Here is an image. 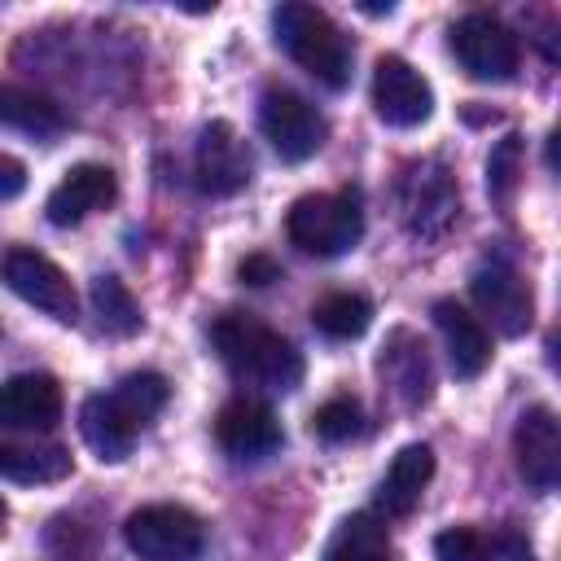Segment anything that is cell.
Listing matches in <instances>:
<instances>
[{"instance_id": "7c38bea8", "label": "cell", "mask_w": 561, "mask_h": 561, "mask_svg": "<svg viewBox=\"0 0 561 561\" xmlns=\"http://www.w3.org/2000/svg\"><path fill=\"white\" fill-rule=\"evenodd\" d=\"M373 110L390 127H421L434 110V92L416 66H408L403 57L390 53L373 70Z\"/></svg>"}, {"instance_id": "1f68e13d", "label": "cell", "mask_w": 561, "mask_h": 561, "mask_svg": "<svg viewBox=\"0 0 561 561\" xmlns=\"http://www.w3.org/2000/svg\"><path fill=\"white\" fill-rule=\"evenodd\" d=\"M548 364L561 373V333H552V337H548Z\"/></svg>"}, {"instance_id": "e0dca14e", "label": "cell", "mask_w": 561, "mask_h": 561, "mask_svg": "<svg viewBox=\"0 0 561 561\" xmlns=\"http://www.w3.org/2000/svg\"><path fill=\"white\" fill-rule=\"evenodd\" d=\"M434 324L447 342V359H451V373L456 377H478L486 364H491V333L482 324V316L465 311L456 298H438L434 302Z\"/></svg>"}, {"instance_id": "4fadbf2b", "label": "cell", "mask_w": 561, "mask_h": 561, "mask_svg": "<svg viewBox=\"0 0 561 561\" xmlns=\"http://www.w3.org/2000/svg\"><path fill=\"white\" fill-rule=\"evenodd\" d=\"M215 443L232 460H263L285 443V434H280L276 412L263 399H232L215 416Z\"/></svg>"}, {"instance_id": "9a60e30c", "label": "cell", "mask_w": 561, "mask_h": 561, "mask_svg": "<svg viewBox=\"0 0 561 561\" xmlns=\"http://www.w3.org/2000/svg\"><path fill=\"white\" fill-rule=\"evenodd\" d=\"M110 202H114V171L101 167V162H79L57 180V188L44 202V210H48V224L75 228V224H83L92 210H101Z\"/></svg>"}, {"instance_id": "cb8c5ba5", "label": "cell", "mask_w": 561, "mask_h": 561, "mask_svg": "<svg viewBox=\"0 0 561 561\" xmlns=\"http://www.w3.org/2000/svg\"><path fill=\"white\" fill-rule=\"evenodd\" d=\"M92 311L101 320L105 333H118V337H131L140 333L145 316H140V302L131 298V289L118 280V276H96L92 280Z\"/></svg>"}, {"instance_id": "4316f807", "label": "cell", "mask_w": 561, "mask_h": 561, "mask_svg": "<svg viewBox=\"0 0 561 561\" xmlns=\"http://www.w3.org/2000/svg\"><path fill=\"white\" fill-rule=\"evenodd\" d=\"M434 557L438 561H495V548L482 530L473 526H447L438 539H434Z\"/></svg>"}, {"instance_id": "5b68a950", "label": "cell", "mask_w": 561, "mask_h": 561, "mask_svg": "<svg viewBox=\"0 0 561 561\" xmlns=\"http://www.w3.org/2000/svg\"><path fill=\"white\" fill-rule=\"evenodd\" d=\"M456 210H460V193H456L451 171L438 158H421V162L403 167V175H399V219L412 237H421V241L443 237L447 224L456 219Z\"/></svg>"}, {"instance_id": "484cf974", "label": "cell", "mask_w": 561, "mask_h": 561, "mask_svg": "<svg viewBox=\"0 0 561 561\" xmlns=\"http://www.w3.org/2000/svg\"><path fill=\"white\" fill-rule=\"evenodd\" d=\"M359 421H364V412L355 399H329L311 412V434L320 443H346L359 434Z\"/></svg>"}, {"instance_id": "d4e9b609", "label": "cell", "mask_w": 561, "mask_h": 561, "mask_svg": "<svg viewBox=\"0 0 561 561\" xmlns=\"http://www.w3.org/2000/svg\"><path fill=\"white\" fill-rule=\"evenodd\" d=\"M167 394H171L167 377H162V373H149V368L127 373V377L114 386V399H118V403H123L140 425H149V421L167 408Z\"/></svg>"}, {"instance_id": "d6986e66", "label": "cell", "mask_w": 561, "mask_h": 561, "mask_svg": "<svg viewBox=\"0 0 561 561\" xmlns=\"http://www.w3.org/2000/svg\"><path fill=\"white\" fill-rule=\"evenodd\" d=\"M430 478H434V451H430L425 443L399 447L394 460H390V469H386L381 482H377V513H386V517H408V513L421 504Z\"/></svg>"}, {"instance_id": "603a6c76", "label": "cell", "mask_w": 561, "mask_h": 561, "mask_svg": "<svg viewBox=\"0 0 561 561\" xmlns=\"http://www.w3.org/2000/svg\"><path fill=\"white\" fill-rule=\"evenodd\" d=\"M0 473L9 482H61L70 473V451L66 447H13L4 443L0 447Z\"/></svg>"}, {"instance_id": "ffe728a7", "label": "cell", "mask_w": 561, "mask_h": 561, "mask_svg": "<svg viewBox=\"0 0 561 561\" xmlns=\"http://www.w3.org/2000/svg\"><path fill=\"white\" fill-rule=\"evenodd\" d=\"M0 118L13 131H26V136H57L66 127V114H61L57 101H48L39 92H26L18 83H4L0 88Z\"/></svg>"}, {"instance_id": "6da1fadb", "label": "cell", "mask_w": 561, "mask_h": 561, "mask_svg": "<svg viewBox=\"0 0 561 561\" xmlns=\"http://www.w3.org/2000/svg\"><path fill=\"white\" fill-rule=\"evenodd\" d=\"M210 342L224 359V368L241 381V386H259V390H294L302 381V355L289 337H280L276 329L259 324L245 311H224L210 324Z\"/></svg>"}, {"instance_id": "f546056e", "label": "cell", "mask_w": 561, "mask_h": 561, "mask_svg": "<svg viewBox=\"0 0 561 561\" xmlns=\"http://www.w3.org/2000/svg\"><path fill=\"white\" fill-rule=\"evenodd\" d=\"M22 180H26L22 162H18L13 153H4V158H0V197H4V202H13V197L22 193Z\"/></svg>"}, {"instance_id": "4dcf8cb0", "label": "cell", "mask_w": 561, "mask_h": 561, "mask_svg": "<svg viewBox=\"0 0 561 561\" xmlns=\"http://www.w3.org/2000/svg\"><path fill=\"white\" fill-rule=\"evenodd\" d=\"M543 158H548V167L561 175V131H552V136H548V145H543Z\"/></svg>"}, {"instance_id": "5bb4252c", "label": "cell", "mask_w": 561, "mask_h": 561, "mask_svg": "<svg viewBox=\"0 0 561 561\" xmlns=\"http://www.w3.org/2000/svg\"><path fill=\"white\" fill-rule=\"evenodd\" d=\"M377 368H381L390 394H394L408 412H416L421 403H430V394H434V368H430V351H425V342H421L416 333L394 329V333L386 337V346H381Z\"/></svg>"}, {"instance_id": "8fae6325", "label": "cell", "mask_w": 561, "mask_h": 561, "mask_svg": "<svg viewBox=\"0 0 561 561\" xmlns=\"http://www.w3.org/2000/svg\"><path fill=\"white\" fill-rule=\"evenodd\" d=\"M469 294H473L478 311L495 324V333L522 337V333L530 329V311H535L530 285L522 280V272H517L513 263H504V259L482 263V267L469 276Z\"/></svg>"}, {"instance_id": "52a82bcc", "label": "cell", "mask_w": 561, "mask_h": 561, "mask_svg": "<svg viewBox=\"0 0 561 561\" xmlns=\"http://www.w3.org/2000/svg\"><path fill=\"white\" fill-rule=\"evenodd\" d=\"M259 127L263 136L272 140V149L285 158V162H307L320 145H324V118L320 110L289 92V88H267L263 101H259Z\"/></svg>"}, {"instance_id": "3957f363", "label": "cell", "mask_w": 561, "mask_h": 561, "mask_svg": "<svg viewBox=\"0 0 561 561\" xmlns=\"http://www.w3.org/2000/svg\"><path fill=\"white\" fill-rule=\"evenodd\" d=\"M285 232L302 254L333 259L346 254L364 237V202L359 188H337V193H307L289 206Z\"/></svg>"}, {"instance_id": "7a4b0ae2", "label": "cell", "mask_w": 561, "mask_h": 561, "mask_svg": "<svg viewBox=\"0 0 561 561\" xmlns=\"http://www.w3.org/2000/svg\"><path fill=\"white\" fill-rule=\"evenodd\" d=\"M272 31H276V44L324 88H346L351 79V44L346 35L333 26V18L316 4H302V0H285L276 13H272Z\"/></svg>"}, {"instance_id": "2e32d148", "label": "cell", "mask_w": 561, "mask_h": 561, "mask_svg": "<svg viewBox=\"0 0 561 561\" xmlns=\"http://www.w3.org/2000/svg\"><path fill=\"white\" fill-rule=\"evenodd\" d=\"M0 421L9 430H53L61 421V386L48 373H18L0 390Z\"/></svg>"}, {"instance_id": "f1b7e54d", "label": "cell", "mask_w": 561, "mask_h": 561, "mask_svg": "<svg viewBox=\"0 0 561 561\" xmlns=\"http://www.w3.org/2000/svg\"><path fill=\"white\" fill-rule=\"evenodd\" d=\"M237 276H241V285H254V289H263V285L280 280L285 272H280V263H276L272 254H245V259H241V267H237Z\"/></svg>"}, {"instance_id": "83f0119b", "label": "cell", "mask_w": 561, "mask_h": 561, "mask_svg": "<svg viewBox=\"0 0 561 561\" xmlns=\"http://www.w3.org/2000/svg\"><path fill=\"white\" fill-rule=\"evenodd\" d=\"M517 158H522V140L517 136H504L491 158H486V188L495 202H508L513 188H517Z\"/></svg>"}, {"instance_id": "8992f818", "label": "cell", "mask_w": 561, "mask_h": 561, "mask_svg": "<svg viewBox=\"0 0 561 561\" xmlns=\"http://www.w3.org/2000/svg\"><path fill=\"white\" fill-rule=\"evenodd\" d=\"M451 53L469 79L504 83L517 70V35L491 13H465L451 26Z\"/></svg>"}, {"instance_id": "7402d4cb", "label": "cell", "mask_w": 561, "mask_h": 561, "mask_svg": "<svg viewBox=\"0 0 561 561\" xmlns=\"http://www.w3.org/2000/svg\"><path fill=\"white\" fill-rule=\"evenodd\" d=\"M311 324H316L324 337L351 342V337H359V333L373 324V302H368L364 294H351V289L324 294V298L311 307Z\"/></svg>"}, {"instance_id": "277c9868", "label": "cell", "mask_w": 561, "mask_h": 561, "mask_svg": "<svg viewBox=\"0 0 561 561\" xmlns=\"http://www.w3.org/2000/svg\"><path fill=\"white\" fill-rule=\"evenodd\" d=\"M123 539L140 561H197L206 526L184 504H145L123 522Z\"/></svg>"}, {"instance_id": "ac0fdd59", "label": "cell", "mask_w": 561, "mask_h": 561, "mask_svg": "<svg viewBox=\"0 0 561 561\" xmlns=\"http://www.w3.org/2000/svg\"><path fill=\"white\" fill-rule=\"evenodd\" d=\"M140 421L114 399V390L110 394H92L83 408H79V434H83V443L101 456V460H127V451L136 447V438H140Z\"/></svg>"}, {"instance_id": "9c48e42d", "label": "cell", "mask_w": 561, "mask_h": 561, "mask_svg": "<svg viewBox=\"0 0 561 561\" xmlns=\"http://www.w3.org/2000/svg\"><path fill=\"white\" fill-rule=\"evenodd\" d=\"M513 465L526 486L561 491V416L543 403L526 408L513 425Z\"/></svg>"}, {"instance_id": "44dd1931", "label": "cell", "mask_w": 561, "mask_h": 561, "mask_svg": "<svg viewBox=\"0 0 561 561\" xmlns=\"http://www.w3.org/2000/svg\"><path fill=\"white\" fill-rule=\"evenodd\" d=\"M324 561H390V535L373 513H351L333 530Z\"/></svg>"}, {"instance_id": "ba28073f", "label": "cell", "mask_w": 561, "mask_h": 561, "mask_svg": "<svg viewBox=\"0 0 561 561\" xmlns=\"http://www.w3.org/2000/svg\"><path fill=\"white\" fill-rule=\"evenodd\" d=\"M4 285L22 302H31L35 311H44L61 324H75V316H79V298H75L70 276L53 259H44L39 250H22V245L9 250L4 254Z\"/></svg>"}, {"instance_id": "30bf717a", "label": "cell", "mask_w": 561, "mask_h": 561, "mask_svg": "<svg viewBox=\"0 0 561 561\" xmlns=\"http://www.w3.org/2000/svg\"><path fill=\"white\" fill-rule=\"evenodd\" d=\"M250 171H254V158H250V145L237 136V127L224 118L206 123L197 136V153H193L197 188L210 197H232L250 184Z\"/></svg>"}]
</instances>
